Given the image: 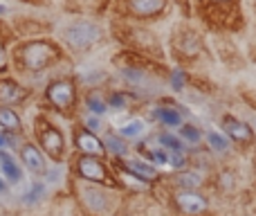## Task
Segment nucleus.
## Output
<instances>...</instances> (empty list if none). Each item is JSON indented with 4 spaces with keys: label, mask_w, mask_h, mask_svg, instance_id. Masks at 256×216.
I'll list each match as a JSON object with an SVG mask.
<instances>
[{
    "label": "nucleus",
    "mask_w": 256,
    "mask_h": 216,
    "mask_svg": "<svg viewBox=\"0 0 256 216\" xmlns=\"http://www.w3.org/2000/svg\"><path fill=\"white\" fill-rule=\"evenodd\" d=\"M4 63H7V57H4V50L0 45V68H4Z\"/></svg>",
    "instance_id": "4be33fe9"
},
{
    "label": "nucleus",
    "mask_w": 256,
    "mask_h": 216,
    "mask_svg": "<svg viewBox=\"0 0 256 216\" xmlns=\"http://www.w3.org/2000/svg\"><path fill=\"white\" fill-rule=\"evenodd\" d=\"M76 142H79V146L86 151V153H92V155L104 153V146H102V142H99L94 135H90V133H81V135L76 137Z\"/></svg>",
    "instance_id": "6e6552de"
},
{
    "label": "nucleus",
    "mask_w": 256,
    "mask_h": 216,
    "mask_svg": "<svg viewBox=\"0 0 256 216\" xmlns=\"http://www.w3.org/2000/svg\"><path fill=\"white\" fill-rule=\"evenodd\" d=\"M128 167H130V171L140 173V176H144V178H155V169L148 167V164H142L140 160H132Z\"/></svg>",
    "instance_id": "2eb2a0df"
},
{
    "label": "nucleus",
    "mask_w": 256,
    "mask_h": 216,
    "mask_svg": "<svg viewBox=\"0 0 256 216\" xmlns=\"http://www.w3.org/2000/svg\"><path fill=\"white\" fill-rule=\"evenodd\" d=\"M225 131L230 133L236 142H243V144H250V142L254 140L250 126H245L243 122H238V119H234V117H225Z\"/></svg>",
    "instance_id": "423d86ee"
},
{
    "label": "nucleus",
    "mask_w": 256,
    "mask_h": 216,
    "mask_svg": "<svg viewBox=\"0 0 256 216\" xmlns=\"http://www.w3.org/2000/svg\"><path fill=\"white\" fill-rule=\"evenodd\" d=\"M209 142H212V146L216 151H227V142H225V137H220L218 133H209Z\"/></svg>",
    "instance_id": "f3484780"
},
{
    "label": "nucleus",
    "mask_w": 256,
    "mask_h": 216,
    "mask_svg": "<svg viewBox=\"0 0 256 216\" xmlns=\"http://www.w3.org/2000/svg\"><path fill=\"white\" fill-rule=\"evenodd\" d=\"M48 95L58 108H66V106H70L72 99H74V88H72L68 81H56V84L50 86Z\"/></svg>",
    "instance_id": "20e7f679"
},
{
    "label": "nucleus",
    "mask_w": 256,
    "mask_h": 216,
    "mask_svg": "<svg viewBox=\"0 0 256 216\" xmlns=\"http://www.w3.org/2000/svg\"><path fill=\"white\" fill-rule=\"evenodd\" d=\"M22 97H25L22 88H18L12 81H0V99L2 102H16V99H22Z\"/></svg>",
    "instance_id": "1a4fd4ad"
},
{
    "label": "nucleus",
    "mask_w": 256,
    "mask_h": 216,
    "mask_svg": "<svg viewBox=\"0 0 256 216\" xmlns=\"http://www.w3.org/2000/svg\"><path fill=\"white\" fill-rule=\"evenodd\" d=\"M79 171L84 178H88V180H94V182H106L108 176H106V169L102 167V162H97L94 158H81L79 160Z\"/></svg>",
    "instance_id": "39448f33"
},
{
    "label": "nucleus",
    "mask_w": 256,
    "mask_h": 216,
    "mask_svg": "<svg viewBox=\"0 0 256 216\" xmlns=\"http://www.w3.org/2000/svg\"><path fill=\"white\" fill-rule=\"evenodd\" d=\"M40 191H43V187H40V185L32 187V189H30V191H27V194H25V203H34V200H38Z\"/></svg>",
    "instance_id": "a211bd4d"
},
{
    "label": "nucleus",
    "mask_w": 256,
    "mask_h": 216,
    "mask_svg": "<svg viewBox=\"0 0 256 216\" xmlns=\"http://www.w3.org/2000/svg\"><path fill=\"white\" fill-rule=\"evenodd\" d=\"M66 36L74 48H88L99 39V27L92 23H74L72 27H68Z\"/></svg>",
    "instance_id": "f257e3e1"
},
{
    "label": "nucleus",
    "mask_w": 256,
    "mask_h": 216,
    "mask_svg": "<svg viewBox=\"0 0 256 216\" xmlns=\"http://www.w3.org/2000/svg\"><path fill=\"white\" fill-rule=\"evenodd\" d=\"M164 0H130V9L137 16H153V14L162 12Z\"/></svg>",
    "instance_id": "0eeeda50"
},
{
    "label": "nucleus",
    "mask_w": 256,
    "mask_h": 216,
    "mask_svg": "<svg viewBox=\"0 0 256 216\" xmlns=\"http://www.w3.org/2000/svg\"><path fill=\"white\" fill-rule=\"evenodd\" d=\"M2 146H7V137L0 135V149H2Z\"/></svg>",
    "instance_id": "b1692460"
},
{
    "label": "nucleus",
    "mask_w": 256,
    "mask_h": 216,
    "mask_svg": "<svg viewBox=\"0 0 256 216\" xmlns=\"http://www.w3.org/2000/svg\"><path fill=\"white\" fill-rule=\"evenodd\" d=\"M0 14H4V7H0Z\"/></svg>",
    "instance_id": "a878e982"
},
{
    "label": "nucleus",
    "mask_w": 256,
    "mask_h": 216,
    "mask_svg": "<svg viewBox=\"0 0 256 216\" xmlns=\"http://www.w3.org/2000/svg\"><path fill=\"white\" fill-rule=\"evenodd\" d=\"M43 142H45V149L50 151L52 155H58L61 153V146H63V137L58 131H48L43 135Z\"/></svg>",
    "instance_id": "9d476101"
},
{
    "label": "nucleus",
    "mask_w": 256,
    "mask_h": 216,
    "mask_svg": "<svg viewBox=\"0 0 256 216\" xmlns=\"http://www.w3.org/2000/svg\"><path fill=\"white\" fill-rule=\"evenodd\" d=\"M0 124H2V126H7V128H18V126H20V122H18L16 113H12L9 108H2V110H0Z\"/></svg>",
    "instance_id": "4468645a"
},
{
    "label": "nucleus",
    "mask_w": 256,
    "mask_h": 216,
    "mask_svg": "<svg viewBox=\"0 0 256 216\" xmlns=\"http://www.w3.org/2000/svg\"><path fill=\"white\" fill-rule=\"evenodd\" d=\"M144 122H142V119H132V122H128L126 126H122L120 128V133L124 137H137V135H142V133H144Z\"/></svg>",
    "instance_id": "ddd939ff"
},
{
    "label": "nucleus",
    "mask_w": 256,
    "mask_h": 216,
    "mask_svg": "<svg viewBox=\"0 0 256 216\" xmlns=\"http://www.w3.org/2000/svg\"><path fill=\"white\" fill-rule=\"evenodd\" d=\"M182 133H184V137H189V140H198V133H196L191 126H184L182 128Z\"/></svg>",
    "instance_id": "412c9836"
},
{
    "label": "nucleus",
    "mask_w": 256,
    "mask_h": 216,
    "mask_svg": "<svg viewBox=\"0 0 256 216\" xmlns=\"http://www.w3.org/2000/svg\"><path fill=\"white\" fill-rule=\"evenodd\" d=\"M207 3H230V0H207Z\"/></svg>",
    "instance_id": "393cba45"
},
{
    "label": "nucleus",
    "mask_w": 256,
    "mask_h": 216,
    "mask_svg": "<svg viewBox=\"0 0 256 216\" xmlns=\"http://www.w3.org/2000/svg\"><path fill=\"white\" fill-rule=\"evenodd\" d=\"M88 106H90V110H92V113H104V110H106V106H104V104L99 102L97 97H90V99H88Z\"/></svg>",
    "instance_id": "aec40b11"
},
{
    "label": "nucleus",
    "mask_w": 256,
    "mask_h": 216,
    "mask_svg": "<svg viewBox=\"0 0 256 216\" xmlns=\"http://www.w3.org/2000/svg\"><path fill=\"white\" fill-rule=\"evenodd\" d=\"M158 117L162 119L164 124H171V126H176V124H180V115L173 113V110H158Z\"/></svg>",
    "instance_id": "dca6fc26"
},
{
    "label": "nucleus",
    "mask_w": 256,
    "mask_h": 216,
    "mask_svg": "<svg viewBox=\"0 0 256 216\" xmlns=\"http://www.w3.org/2000/svg\"><path fill=\"white\" fill-rule=\"evenodd\" d=\"M0 164H2L4 173H7V178H9L12 182H18V180H20V169H18L16 164L12 162V158H9V155L0 153Z\"/></svg>",
    "instance_id": "f8f14e48"
},
{
    "label": "nucleus",
    "mask_w": 256,
    "mask_h": 216,
    "mask_svg": "<svg viewBox=\"0 0 256 216\" xmlns=\"http://www.w3.org/2000/svg\"><path fill=\"white\" fill-rule=\"evenodd\" d=\"M52 57H54V50L50 48V45H45V43H34V45H30V48L25 50V63L30 68H34V70L48 66Z\"/></svg>",
    "instance_id": "f03ea898"
},
{
    "label": "nucleus",
    "mask_w": 256,
    "mask_h": 216,
    "mask_svg": "<svg viewBox=\"0 0 256 216\" xmlns=\"http://www.w3.org/2000/svg\"><path fill=\"white\" fill-rule=\"evenodd\" d=\"M22 160H25L27 167H32L34 171H40V169H43V158H40V153L34 149V146H25V149H22Z\"/></svg>",
    "instance_id": "9b49d317"
},
{
    "label": "nucleus",
    "mask_w": 256,
    "mask_h": 216,
    "mask_svg": "<svg viewBox=\"0 0 256 216\" xmlns=\"http://www.w3.org/2000/svg\"><path fill=\"white\" fill-rule=\"evenodd\" d=\"M178 205H180V209L184 214L189 216H196V214H202L204 207H207V200L202 198L200 194H196V191H182V194H178Z\"/></svg>",
    "instance_id": "7ed1b4c3"
},
{
    "label": "nucleus",
    "mask_w": 256,
    "mask_h": 216,
    "mask_svg": "<svg viewBox=\"0 0 256 216\" xmlns=\"http://www.w3.org/2000/svg\"><path fill=\"white\" fill-rule=\"evenodd\" d=\"M88 126H90V131H97V128H99V122H97V119H90Z\"/></svg>",
    "instance_id": "5701e85b"
},
{
    "label": "nucleus",
    "mask_w": 256,
    "mask_h": 216,
    "mask_svg": "<svg viewBox=\"0 0 256 216\" xmlns=\"http://www.w3.org/2000/svg\"><path fill=\"white\" fill-rule=\"evenodd\" d=\"M106 142H108V146H110V149L115 151V153H126V146L122 144L120 140H115V137H108Z\"/></svg>",
    "instance_id": "6ab92c4d"
}]
</instances>
